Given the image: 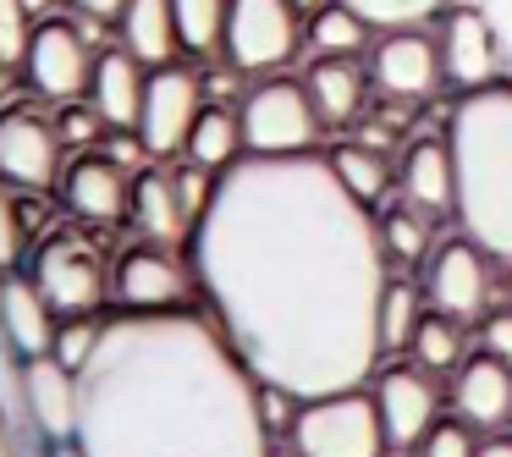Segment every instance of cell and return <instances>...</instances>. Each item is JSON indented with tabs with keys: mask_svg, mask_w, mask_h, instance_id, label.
<instances>
[{
	"mask_svg": "<svg viewBox=\"0 0 512 457\" xmlns=\"http://www.w3.org/2000/svg\"><path fill=\"white\" fill-rule=\"evenodd\" d=\"M188 265L215 331L259 386L314 402L364 386L386 358L380 298L391 259L380 221L325 155H243L221 171Z\"/></svg>",
	"mask_w": 512,
	"mask_h": 457,
	"instance_id": "6da1fadb",
	"label": "cell"
},
{
	"mask_svg": "<svg viewBox=\"0 0 512 457\" xmlns=\"http://www.w3.org/2000/svg\"><path fill=\"white\" fill-rule=\"evenodd\" d=\"M89 457H270L259 380L210 314H116L78 369Z\"/></svg>",
	"mask_w": 512,
	"mask_h": 457,
	"instance_id": "7a4b0ae2",
	"label": "cell"
},
{
	"mask_svg": "<svg viewBox=\"0 0 512 457\" xmlns=\"http://www.w3.org/2000/svg\"><path fill=\"white\" fill-rule=\"evenodd\" d=\"M457 171V232H468L496 265H512V83L463 94L446 127Z\"/></svg>",
	"mask_w": 512,
	"mask_h": 457,
	"instance_id": "3957f363",
	"label": "cell"
},
{
	"mask_svg": "<svg viewBox=\"0 0 512 457\" xmlns=\"http://www.w3.org/2000/svg\"><path fill=\"white\" fill-rule=\"evenodd\" d=\"M243 122V149L259 160H292V155H320V111H314L303 78H259L237 100Z\"/></svg>",
	"mask_w": 512,
	"mask_h": 457,
	"instance_id": "277c9868",
	"label": "cell"
},
{
	"mask_svg": "<svg viewBox=\"0 0 512 457\" xmlns=\"http://www.w3.org/2000/svg\"><path fill=\"white\" fill-rule=\"evenodd\" d=\"M287 441L303 457H386L391 452L386 424H380V408H375V391H364V386L303 402Z\"/></svg>",
	"mask_w": 512,
	"mask_h": 457,
	"instance_id": "5b68a950",
	"label": "cell"
},
{
	"mask_svg": "<svg viewBox=\"0 0 512 457\" xmlns=\"http://www.w3.org/2000/svg\"><path fill=\"white\" fill-rule=\"evenodd\" d=\"M298 45H303V12H292V0H232L221 56L237 72L276 78L298 56Z\"/></svg>",
	"mask_w": 512,
	"mask_h": 457,
	"instance_id": "8992f818",
	"label": "cell"
},
{
	"mask_svg": "<svg viewBox=\"0 0 512 457\" xmlns=\"http://www.w3.org/2000/svg\"><path fill=\"white\" fill-rule=\"evenodd\" d=\"M490 276H496V259H490L468 232L441 237L435 254L424 259V303H430L435 314H446V320H457V325H485Z\"/></svg>",
	"mask_w": 512,
	"mask_h": 457,
	"instance_id": "52a82bcc",
	"label": "cell"
},
{
	"mask_svg": "<svg viewBox=\"0 0 512 457\" xmlns=\"http://www.w3.org/2000/svg\"><path fill=\"white\" fill-rule=\"evenodd\" d=\"M193 287H199V281H193V265H182L177 248H160V243H138L111 265V298L122 314L188 309Z\"/></svg>",
	"mask_w": 512,
	"mask_h": 457,
	"instance_id": "ba28073f",
	"label": "cell"
},
{
	"mask_svg": "<svg viewBox=\"0 0 512 457\" xmlns=\"http://www.w3.org/2000/svg\"><path fill=\"white\" fill-rule=\"evenodd\" d=\"M23 78L34 94H45L56 105L83 100L89 78H94V50L83 39V28L67 23L61 12L34 23V39H28V56H23Z\"/></svg>",
	"mask_w": 512,
	"mask_h": 457,
	"instance_id": "9c48e42d",
	"label": "cell"
},
{
	"mask_svg": "<svg viewBox=\"0 0 512 457\" xmlns=\"http://www.w3.org/2000/svg\"><path fill=\"white\" fill-rule=\"evenodd\" d=\"M34 281L61 320H83L111 298V265L83 237H50L34 259Z\"/></svg>",
	"mask_w": 512,
	"mask_h": 457,
	"instance_id": "30bf717a",
	"label": "cell"
},
{
	"mask_svg": "<svg viewBox=\"0 0 512 457\" xmlns=\"http://www.w3.org/2000/svg\"><path fill=\"white\" fill-rule=\"evenodd\" d=\"M369 83L397 105H424L446 83L441 45L424 28H386L369 45Z\"/></svg>",
	"mask_w": 512,
	"mask_h": 457,
	"instance_id": "8fae6325",
	"label": "cell"
},
{
	"mask_svg": "<svg viewBox=\"0 0 512 457\" xmlns=\"http://www.w3.org/2000/svg\"><path fill=\"white\" fill-rule=\"evenodd\" d=\"M204 83L199 72H188L182 61H171V67H155L149 72V89H144V116H138V138H144L149 160L160 155H182L188 149V133L193 122H199L204 111Z\"/></svg>",
	"mask_w": 512,
	"mask_h": 457,
	"instance_id": "7c38bea8",
	"label": "cell"
},
{
	"mask_svg": "<svg viewBox=\"0 0 512 457\" xmlns=\"http://www.w3.org/2000/svg\"><path fill=\"white\" fill-rule=\"evenodd\" d=\"M61 171H67V144H61L56 122L23 111V105H6L0 111V182L45 193L61 182Z\"/></svg>",
	"mask_w": 512,
	"mask_h": 457,
	"instance_id": "4fadbf2b",
	"label": "cell"
},
{
	"mask_svg": "<svg viewBox=\"0 0 512 457\" xmlns=\"http://www.w3.org/2000/svg\"><path fill=\"white\" fill-rule=\"evenodd\" d=\"M435 45H441V72H446V83H452V89L479 94V89H490V83H501L507 50H501L496 28H490L485 17L474 12V6L452 0V6L441 12Z\"/></svg>",
	"mask_w": 512,
	"mask_h": 457,
	"instance_id": "5bb4252c",
	"label": "cell"
},
{
	"mask_svg": "<svg viewBox=\"0 0 512 457\" xmlns=\"http://www.w3.org/2000/svg\"><path fill=\"white\" fill-rule=\"evenodd\" d=\"M375 408L380 424H386L391 452H419V441L435 430L441 419V391H435V375L419 364H391L375 375Z\"/></svg>",
	"mask_w": 512,
	"mask_h": 457,
	"instance_id": "9a60e30c",
	"label": "cell"
},
{
	"mask_svg": "<svg viewBox=\"0 0 512 457\" xmlns=\"http://www.w3.org/2000/svg\"><path fill=\"white\" fill-rule=\"evenodd\" d=\"M56 193H61V204H67L78 221H100L105 226V221H122L127 215V204H133V177H127L111 155L89 149V155L67 160Z\"/></svg>",
	"mask_w": 512,
	"mask_h": 457,
	"instance_id": "2e32d148",
	"label": "cell"
},
{
	"mask_svg": "<svg viewBox=\"0 0 512 457\" xmlns=\"http://www.w3.org/2000/svg\"><path fill=\"white\" fill-rule=\"evenodd\" d=\"M56 325H61V314L50 309V298L39 292L34 276H23V270L0 276V336H6V347L23 364L28 358H45L56 347Z\"/></svg>",
	"mask_w": 512,
	"mask_h": 457,
	"instance_id": "e0dca14e",
	"label": "cell"
},
{
	"mask_svg": "<svg viewBox=\"0 0 512 457\" xmlns=\"http://www.w3.org/2000/svg\"><path fill=\"white\" fill-rule=\"evenodd\" d=\"M23 408H28V424L50 446L78 441V375L67 364H56L50 353L23 364Z\"/></svg>",
	"mask_w": 512,
	"mask_h": 457,
	"instance_id": "ac0fdd59",
	"label": "cell"
},
{
	"mask_svg": "<svg viewBox=\"0 0 512 457\" xmlns=\"http://www.w3.org/2000/svg\"><path fill=\"white\" fill-rule=\"evenodd\" d=\"M144 89H149V67L116 45V50H100V56H94V78H89V94H83V100L100 111V122L111 127V133H138Z\"/></svg>",
	"mask_w": 512,
	"mask_h": 457,
	"instance_id": "d6986e66",
	"label": "cell"
},
{
	"mask_svg": "<svg viewBox=\"0 0 512 457\" xmlns=\"http://www.w3.org/2000/svg\"><path fill=\"white\" fill-rule=\"evenodd\" d=\"M452 408L463 424H474V430H507L512 419V364H501V358L490 353H474L463 369L452 375Z\"/></svg>",
	"mask_w": 512,
	"mask_h": 457,
	"instance_id": "ffe728a7",
	"label": "cell"
},
{
	"mask_svg": "<svg viewBox=\"0 0 512 457\" xmlns=\"http://www.w3.org/2000/svg\"><path fill=\"white\" fill-rule=\"evenodd\" d=\"M127 215H133V226L144 232V243H160V248L193 243V215L182 210L171 171H155V166L138 171V177H133V204H127Z\"/></svg>",
	"mask_w": 512,
	"mask_h": 457,
	"instance_id": "44dd1931",
	"label": "cell"
},
{
	"mask_svg": "<svg viewBox=\"0 0 512 457\" xmlns=\"http://www.w3.org/2000/svg\"><path fill=\"white\" fill-rule=\"evenodd\" d=\"M402 199L419 204L424 215H452L457 204V171H452V144L446 138H419V144L402 155Z\"/></svg>",
	"mask_w": 512,
	"mask_h": 457,
	"instance_id": "7402d4cb",
	"label": "cell"
},
{
	"mask_svg": "<svg viewBox=\"0 0 512 457\" xmlns=\"http://www.w3.org/2000/svg\"><path fill=\"white\" fill-rule=\"evenodd\" d=\"M303 89H309V100H314L325 127H347L364 111L369 72L358 67V56H314L309 72H303Z\"/></svg>",
	"mask_w": 512,
	"mask_h": 457,
	"instance_id": "603a6c76",
	"label": "cell"
},
{
	"mask_svg": "<svg viewBox=\"0 0 512 457\" xmlns=\"http://www.w3.org/2000/svg\"><path fill=\"white\" fill-rule=\"evenodd\" d=\"M116 34H122V50H127V56H138L149 72H155V67H171V61L182 56L171 0H127L122 17H116Z\"/></svg>",
	"mask_w": 512,
	"mask_h": 457,
	"instance_id": "cb8c5ba5",
	"label": "cell"
},
{
	"mask_svg": "<svg viewBox=\"0 0 512 457\" xmlns=\"http://www.w3.org/2000/svg\"><path fill=\"white\" fill-rule=\"evenodd\" d=\"M243 155L248 149H243V122H237V111L232 105H204L199 122H193V133H188L182 160H193V166H204V171L221 177V171H232Z\"/></svg>",
	"mask_w": 512,
	"mask_h": 457,
	"instance_id": "d4e9b609",
	"label": "cell"
},
{
	"mask_svg": "<svg viewBox=\"0 0 512 457\" xmlns=\"http://www.w3.org/2000/svg\"><path fill=\"white\" fill-rule=\"evenodd\" d=\"M435 215H424L419 204H391L386 215H380V248H386L391 265H424V259L435 254Z\"/></svg>",
	"mask_w": 512,
	"mask_h": 457,
	"instance_id": "484cf974",
	"label": "cell"
},
{
	"mask_svg": "<svg viewBox=\"0 0 512 457\" xmlns=\"http://www.w3.org/2000/svg\"><path fill=\"white\" fill-rule=\"evenodd\" d=\"M303 39H309L314 56H358V50L375 45V28L358 12H347L342 0H331L314 17H303Z\"/></svg>",
	"mask_w": 512,
	"mask_h": 457,
	"instance_id": "4316f807",
	"label": "cell"
},
{
	"mask_svg": "<svg viewBox=\"0 0 512 457\" xmlns=\"http://www.w3.org/2000/svg\"><path fill=\"white\" fill-rule=\"evenodd\" d=\"M331 171L336 177H342V188L353 193L358 204H369V210H375L380 199H386V188H391V166H386V155H380V149H369L364 138H358V144H342V149H331Z\"/></svg>",
	"mask_w": 512,
	"mask_h": 457,
	"instance_id": "83f0119b",
	"label": "cell"
},
{
	"mask_svg": "<svg viewBox=\"0 0 512 457\" xmlns=\"http://www.w3.org/2000/svg\"><path fill=\"white\" fill-rule=\"evenodd\" d=\"M424 314H430L424 287L391 276V281H386V298H380V347H386V353H408V347H413V331H419Z\"/></svg>",
	"mask_w": 512,
	"mask_h": 457,
	"instance_id": "f1b7e54d",
	"label": "cell"
},
{
	"mask_svg": "<svg viewBox=\"0 0 512 457\" xmlns=\"http://www.w3.org/2000/svg\"><path fill=\"white\" fill-rule=\"evenodd\" d=\"M226 12L232 0H171V17H177V39L188 56H221L226 45Z\"/></svg>",
	"mask_w": 512,
	"mask_h": 457,
	"instance_id": "f546056e",
	"label": "cell"
},
{
	"mask_svg": "<svg viewBox=\"0 0 512 457\" xmlns=\"http://www.w3.org/2000/svg\"><path fill=\"white\" fill-rule=\"evenodd\" d=\"M413 364L419 369H430V375H457V369L468 364V353H463V325L457 320H446V314H424L419 320V331H413Z\"/></svg>",
	"mask_w": 512,
	"mask_h": 457,
	"instance_id": "4dcf8cb0",
	"label": "cell"
},
{
	"mask_svg": "<svg viewBox=\"0 0 512 457\" xmlns=\"http://www.w3.org/2000/svg\"><path fill=\"white\" fill-rule=\"evenodd\" d=\"M347 12H358L375 34H386V28H430L441 23V12L452 6V0H342Z\"/></svg>",
	"mask_w": 512,
	"mask_h": 457,
	"instance_id": "1f68e13d",
	"label": "cell"
},
{
	"mask_svg": "<svg viewBox=\"0 0 512 457\" xmlns=\"http://www.w3.org/2000/svg\"><path fill=\"white\" fill-rule=\"evenodd\" d=\"M100 331H105V320H94V314H83V320H61L50 358H56V364H67L72 375H78V369L94 358V347H100Z\"/></svg>",
	"mask_w": 512,
	"mask_h": 457,
	"instance_id": "d6a6232c",
	"label": "cell"
},
{
	"mask_svg": "<svg viewBox=\"0 0 512 457\" xmlns=\"http://www.w3.org/2000/svg\"><path fill=\"white\" fill-rule=\"evenodd\" d=\"M0 353H6V336H0ZM17 419H28V408H23V364H17L12 380L0 375V457H23V430H17Z\"/></svg>",
	"mask_w": 512,
	"mask_h": 457,
	"instance_id": "836d02e7",
	"label": "cell"
},
{
	"mask_svg": "<svg viewBox=\"0 0 512 457\" xmlns=\"http://www.w3.org/2000/svg\"><path fill=\"white\" fill-rule=\"evenodd\" d=\"M56 133H61V144H67V149H78V155H89L94 144H105V122H100V111H94L89 100H72V105H61V116H56Z\"/></svg>",
	"mask_w": 512,
	"mask_h": 457,
	"instance_id": "e575fe53",
	"label": "cell"
},
{
	"mask_svg": "<svg viewBox=\"0 0 512 457\" xmlns=\"http://www.w3.org/2000/svg\"><path fill=\"white\" fill-rule=\"evenodd\" d=\"M413 457H479V430L463 419H435V430L419 441Z\"/></svg>",
	"mask_w": 512,
	"mask_h": 457,
	"instance_id": "d590c367",
	"label": "cell"
},
{
	"mask_svg": "<svg viewBox=\"0 0 512 457\" xmlns=\"http://www.w3.org/2000/svg\"><path fill=\"white\" fill-rule=\"evenodd\" d=\"M28 39H34V17H28L23 0H0V61L6 67H23Z\"/></svg>",
	"mask_w": 512,
	"mask_h": 457,
	"instance_id": "8d00e7d4",
	"label": "cell"
},
{
	"mask_svg": "<svg viewBox=\"0 0 512 457\" xmlns=\"http://www.w3.org/2000/svg\"><path fill=\"white\" fill-rule=\"evenodd\" d=\"M23 248H28V232H23V210H17L12 188L0 182V276L23 265Z\"/></svg>",
	"mask_w": 512,
	"mask_h": 457,
	"instance_id": "74e56055",
	"label": "cell"
},
{
	"mask_svg": "<svg viewBox=\"0 0 512 457\" xmlns=\"http://www.w3.org/2000/svg\"><path fill=\"white\" fill-rule=\"evenodd\" d=\"M298 413H303V397H292V391H281V386H259V419H265L270 441H276V435H292Z\"/></svg>",
	"mask_w": 512,
	"mask_h": 457,
	"instance_id": "f35d334b",
	"label": "cell"
},
{
	"mask_svg": "<svg viewBox=\"0 0 512 457\" xmlns=\"http://www.w3.org/2000/svg\"><path fill=\"white\" fill-rule=\"evenodd\" d=\"M479 353L512 364V309H490L485 325H479Z\"/></svg>",
	"mask_w": 512,
	"mask_h": 457,
	"instance_id": "ab89813d",
	"label": "cell"
},
{
	"mask_svg": "<svg viewBox=\"0 0 512 457\" xmlns=\"http://www.w3.org/2000/svg\"><path fill=\"white\" fill-rule=\"evenodd\" d=\"M221 61H226V56H221ZM243 78H248V72H237L232 61H226V67H215L210 78H199V83H204V100H210V105L243 100V94H248V89H243Z\"/></svg>",
	"mask_w": 512,
	"mask_h": 457,
	"instance_id": "60d3db41",
	"label": "cell"
},
{
	"mask_svg": "<svg viewBox=\"0 0 512 457\" xmlns=\"http://www.w3.org/2000/svg\"><path fill=\"white\" fill-rule=\"evenodd\" d=\"M463 6H474V12L496 28L501 50H507V61H512V0H463Z\"/></svg>",
	"mask_w": 512,
	"mask_h": 457,
	"instance_id": "b9f144b4",
	"label": "cell"
},
{
	"mask_svg": "<svg viewBox=\"0 0 512 457\" xmlns=\"http://www.w3.org/2000/svg\"><path fill=\"white\" fill-rule=\"evenodd\" d=\"M72 6H78L83 17H94V23H116L127 0H72Z\"/></svg>",
	"mask_w": 512,
	"mask_h": 457,
	"instance_id": "7bdbcfd3",
	"label": "cell"
},
{
	"mask_svg": "<svg viewBox=\"0 0 512 457\" xmlns=\"http://www.w3.org/2000/svg\"><path fill=\"white\" fill-rule=\"evenodd\" d=\"M479 457H512V435H490V441H479Z\"/></svg>",
	"mask_w": 512,
	"mask_h": 457,
	"instance_id": "ee69618b",
	"label": "cell"
},
{
	"mask_svg": "<svg viewBox=\"0 0 512 457\" xmlns=\"http://www.w3.org/2000/svg\"><path fill=\"white\" fill-rule=\"evenodd\" d=\"M28 6V17H39V23H45V17H56V0H23Z\"/></svg>",
	"mask_w": 512,
	"mask_h": 457,
	"instance_id": "f6af8a7d",
	"label": "cell"
},
{
	"mask_svg": "<svg viewBox=\"0 0 512 457\" xmlns=\"http://www.w3.org/2000/svg\"><path fill=\"white\" fill-rule=\"evenodd\" d=\"M45 457H89V452L78 441H61V446H45Z\"/></svg>",
	"mask_w": 512,
	"mask_h": 457,
	"instance_id": "bcb514c9",
	"label": "cell"
},
{
	"mask_svg": "<svg viewBox=\"0 0 512 457\" xmlns=\"http://www.w3.org/2000/svg\"><path fill=\"white\" fill-rule=\"evenodd\" d=\"M320 6H331V0H292V12H303V17H314Z\"/></svg>",
	"mask_w": 512,
	"mask_h": 457,
	"instance_id": "7dc6e473",
	"label": "cell"
},
{
	"mask_svg": "<svg viewBox=\"0 0 512 457\" xmlns=\"http://www.w3.org/2000/svg\"><path fill=\"white\" fill-rule=\"evenodd\" d=\"M270 457H303V452L292 441H270Z\"/></svg>",
	"mask_w": 512,
	"mask_h": 457,
	"instance_id": "c3c4849f",
	"label": "cell"
},
{
	"mask_svg": "<svg viewBox=\"0 0 512 457\" xmlns=\"http://www.w3.org/2000/svg\"><path fill=\"white\" fill-rule=\"evenodd\" d=\"M507 435H512V419H507Z\"/></svg>",
	"mask_w": 512,
	"mask_h": 457,
	"instance_id": "681fc988",
	"label": "cell"
},
{
	"mask_svg": "<svg viewBox=\"0 0 512 457\" xmlns=\"http://www.w3.org/2000/svg\"><path fill=\"white\" fill-rule=\"evenodd\" d=\"M402 457H413V452H402Z\"/></svg>",
	"mask_w": 512,
	"mask_h": 457,
	"instance_id": "f907efd6",
	"label": "cell"
}]
</instances>
